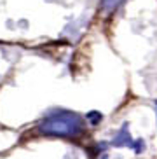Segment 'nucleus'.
<instances>
[{
  "label": "nucleus",
  "instance_id": "obj_3",
  "mask_svg": "<svg viewBox=\"0 0 157 159\" xmlns=\"http://www.w3.org/2000/svg\"><path fill=\"white\" fill-rule=\"evenodd\" d=\"M100 117H101V116H100V114H96V112H89L87 114V119H91L92 124H96V122L100 121Z\"/></svg>",
  "mask_w": 157,
  "mask_h": 159
},
{
  "label": "nucleus",
  "instance_id": "obj_2",
  "mask_svg": "<svg viewBox=\"0 0 157 159\" xmlns=\"http://www.w3.org/2000/svg\"><path fill=\"white\" fill-rule=\"evenodd\" d=\"M124 0H101V7L105 11H114L115 7H119Z\"/></svg>",
  "mask_w": 157,
  "mask_h": 159
},
{
  "label": "nucleus",
  "instance_id": "obj_1",
  "mask_svg": "<svg viewBox=\"0 0 157 159\" xmlns=\"http://www.w3.org/2000/svg\"><path fill=\"white\" fill-rule=\"evenodd\" d=\"M86 129L84 117L72 110H51L37 126V131L44 136L58 138H77Z\"/></svg>",
  "mask_w": 157,
  "mask_h": 159
}]
</instances>
